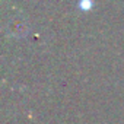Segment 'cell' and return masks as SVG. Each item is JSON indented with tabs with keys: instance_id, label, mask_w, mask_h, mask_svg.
Listing matches in <instances>:
<instances>
[{
	"instance_id": "cell-1",
	"label": "cell",
	"mask_w": 124,
	"mask_h": 124,
	"mask_svg": "<svg viewBox=\"0 0 124 124\" xmlns=\"http://www.w3.org/2000/svg\"><path fill=\"white\" fill-rule=\"evenodd\" d=\"M28 28H29V25H28L26 19L21 15L10 18L8 22V32L13 37H23L28 32Z\"/></svg>"
}]
</instances>
